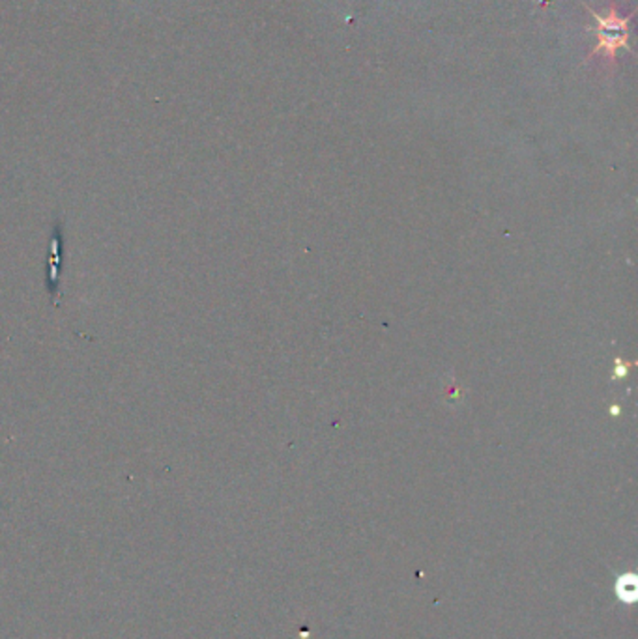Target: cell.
<instances>
[{"instance_id":"1","label":"cell","mask_w":638,"mask_h":639,"mask_svg":"<svg viewBox=\"0 0 638 639\" xmlns=\"http://www.w3.org/2000/svg\"><path fill=\"white\" fill-rule=\"evenodd\" d=\"M590 13L597 21V47L592 51L590 57L603 54L610 64H614L618 51L629 47V23L633 20V13L624 17L616 6H612L605 15L594 10H590Z\"/></svg>"},{"instance_id":"2","label":"cell","mask_w":638,"mask_h":639,"mask_svg":"<svg viewBox=\"0 0 638 639\" xmlns=\"http://www.w3.org/2000/svg\"><path fill=\"white\" fill-rule=\"evenodd\" d=\"M62 242H61V234L57 232L54 234V240H52V247H51V257L52 260H49V276H47V286H49V292L54 296L59 292V284H61V279H59V273H61V260H62Z\"/></svg>"}]
</instances>
